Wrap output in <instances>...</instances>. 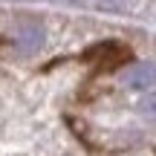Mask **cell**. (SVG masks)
<instances>
[{
	"mask_svg": "<svg viewBox=\"0 0 156 156\" xmlns=\"http://www.w3.org/2000/svg\"><path fill=\"white\" fill-rule=\"evenodd\" d=\"M124 84L130 90H151L156 87V61H142L124 75Z\"/></svg>",
	"mask_w": 156,
	"mask_h": 156,
	"instance_id": "obj_1",
	"label": "cell"
},
{
	"mask_svg": "<svg viewBox=\"0 0 156 156\" xmlns=\"http://www.w3.org/2000/svg\"><path fill=\"white\" fill-rule=\"evenodd\" d=\"M15 44L20 52H35L41 49V44H44V29H41V23H23V26H17V35H15Z\"/></svg>",
	"mask_w": 156,
	"mask_h": 156,
	"instance_id": "obj_2",
	"label": "cell"
},
{
	"mask_svg": "<svg viewBox=\"0 0 156 156\" xmlns=\"http://www.w3.org/2000/svg\"><path fill=\"white\" fill-rule=\"evenodd\" d=\"M139 113L147 119H156V93H147L145 98L139 101Z\"/></svg>",
	"mask_w": 156,
	"mask_h": 156,
	"instance_id": "obj_3",
	"label": "cell"
},
{
	"mask_svg": "<svg viewBox=\"0 0 156 156\" xmlns=\"http://www.w3.org/2000/svg\"><path fill=\"white\" fill-rule=\"evenodd\" d=\"M124 0H104V6H122Z\"/></svg>",
	"mask_w": 156,
	"mask_h": 156,
	"instance_id": "obj_4",
	"label": "cell"
}]
</instances>
